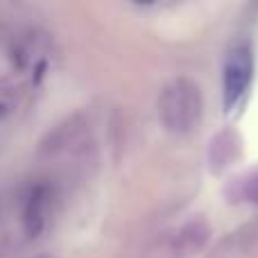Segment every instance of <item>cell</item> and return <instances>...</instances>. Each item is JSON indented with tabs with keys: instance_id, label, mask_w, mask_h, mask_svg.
Masks as SVG:
<instances>
[{
	"instance_id": "cell-1",
	"label": "cell",
	"mask_w": 258,
	"mask_h": 258,
	"mask_svg": "<svg viewBox=\"0 0 258 258\" xmlns=\"http://www.w3.org/2000/svg\"><path fill=\"white\" fill-rule=\"evenodd\" d=\"M161 125L172 134L195 132L202 120V93L192 80H174L161 91L159 98Z\"/></svg>"
},
{
	"instance_id": "cell-2",
	"label": "cell",
	"mask_w": 258,
	"mask_h": 258,
	"mask_svg": "<svg viewBox=\"0 0 258 258\" xmlns=\"http://www.w3.org/2000/svg\"><path fill=\"white\" fill-rule=\"evenodd\" d=\"M254 80V50L249 43L240 41L227 54L222 68V104L227 111H233L245 100Z\"/></svg>"
},
{
	"instance_id": "cell-3",
	"label": "cell",
	"mask_w": 258,
	"mask_h": 258,
	"mask_svg": "<svg viewBox=\"0 0 258 258\" xmlns=\"http://www.w3.org/2000/svg\"><path fill=\"white\" fill-rule=\"evenodd\" d=\"M48 211H50V190L48 186H34L27 195L25 204H23V229L30 238L41 236L48 222Z\"/></svg>"
},
{
	"instance_id": "cell-4",
	"label": "cell",
	"mask_w": 258,
	"mask_h": 258,
	"mask_svg": "<svg viewBox=\"0 0 258 258\" xmlns=\"http://www.w3.org/2000/svg\"><path fill=\"white\" fill-rule=\"evenodd\" d=\"M5 113H7V104H3V102H0V118H3Z\"/></svg>"
}]
</instances>
